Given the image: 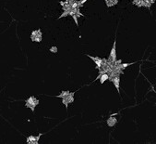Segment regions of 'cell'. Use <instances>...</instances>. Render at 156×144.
I'll list each match as a JSON object with an SVG mask.
<instances>
[{"label":"cell","instance_id":"cell-1","mask_svg":"<svg viewBox=\"0 0 156 144\" xmlns=\"http://www.w3.org/2000/svg\"><path fill=\"white\" fill-rule=\"evenodd\" d=\"M38 104H39V100H38L36 98L33 97V96H31V97L29 98L28 100H26V101H25V106H26L27 108L31 109L33 113H34V111H35V107L37 106Z\"/></svg>","mask_w":156,"mask_h":144},{"label":"cell","instance_id":"cell-2","mask_svg":"<svg viewBox=\"0 0 156 144\" xmlns=\"http://www.w3.org/2000/svg\"><path fill=\"white\" fill-rule=\"evenodd\" d=\"M116 45H117V38L114 39V45H113V47L111 49L110 55H109V58H108L107 60L109 64H112V63H114L117 60V49H116Z\"/></svg>","mask_w":156,"mask_h":144},{"label":"cell","instance_id":"cell-3","mask_svg":"<svg viewBox=\"0 0 156 144\" xmlns=\"http://www.w3.org/2000/svg\"><path fill=\"white\" fill-rule=\"evenodd\" d=\"M31 41H33V42H41L43 39L42 31H41L40 29L35 30V31H32L31 32Z\"/></svg>","mask_w":156,"mask_h":144},{"label":"cell","instance_id":"cell-4","mask_svg":"<svg viewBox=\"0 0 156 144\" xmlns=\"http://www.w3.org/2000/svg\"><path fill=\"white\" fill-rule=\"evenodd\" d=\"M74 95H75V92H70L67 97L62 99V103L65 105L67 110H68V104H71V103L74 102Z\"/></svg>","mask_w":156,"mask_h":144},{"label":"cell","instance_id":"cell-5","mask_svg":"<svg viewBox=\"0 0 156 144\" xmlns=\"http://www.w3.org/2000/svg\"><path fill=\"white\" fill-rule=\"evenodd\" d=\"M42 135H43L42 133H40L37 137H34V136H29L28 139H27V143H29V144H38V143H39L40 138H41V136H42Z\"/></svg>","mask_w":156,"mask_h":144},{"label":"cell","instance_id":"cell-6","mask_svg":"<svg viewBox=\"0 0 156 144\" xmlns=\"http://www.w3.org/2000/svg\"><path fill=\"white\" fill-rule=\"evenodd\" d=\"M87 56L95 62V64H96V66H97L96 67L97 69L101 68V67L103 66V59H100L99 57H92V56H91V55H87Z\"/></svg>","mask_w":156,"mask_h":144},{"label":"cell","instance_id":"cell-7","mask_svg":"<svg viewBox=\"0 0 156 144\" xmlns=\"http://www.w3.org/2000/svg\"><path fill=\"white\" fill-rule=\"evenodd\" d=\"M109 80L112 81L113 84H114V86H116V88L117 89V92L119 93V86H120V78H119V76H114V77L109 78Z\"/></svg>","mask_w":156,"mask_h":144},{"label":"cell","instance_id":"cell-8","mask_svg":"<svg viewBox=\"0 0 156 144\" xmlns=\"http://www.w3.org/2000/svg\"><path fill=\"white\" fill-rule=\"evenodd\" d=\"M60 5L62 6V9L64 11H69L72 9V8H71V6L69 4H68V1H60Z\"/></svg>","mask_w":156,"mask_h":144},{"label":"cell","instance_id":"cell-9","mask_svg":"<svg viewBox=\"0 0 156 144\" xmlns=\"http://www.w3.org/2000/svg\"><path fill=\"white\" fill-rule=\"evenodd\" d=\"M117 119L116 117H113V116H111L110 118H108V120H107V125H108V126H110V127L114 126L117 125Z\"/></svg>","mask_w":156,"mask_h":144},{"label":"cell","instance_id":"cell-10","mask_svg":"<svg viewBox=\"0 0 156 144\" xmlns=\"http://www.w3.org/2000/svg\"><path fill=\"white\" fill-rule=\"evenodd\" d=\"M105 3L107 8H112L118 3V0H105Z\"/></svg>","mask_w":156,"mask_h":144},{"label":"cell","instance_id":"cell-11","mask_svg":"<svg viewBox=\"0 0 156 144\" xmlns=\"http://www.w3.org/2000/svg\"><path fill=\"white\" fill-rule=\"evenodd\" d=\"M108 78H109V74L108 73H102L101 74V76H100V83L101 84H103V83L105 82L106 80H108Z\"/></svg>","mask_w":156,"mask_h":144},{"label":"cell","instance_id":"cell-12","mask_svg":"<svg viewBox=\"0 0 156 144\" xmlns=\"http://www.w3.org/2000/svg\"><path fill=\"white\" fill-rule=\"evenodd\" d=\"M135 63H136V62H130V63H119L117 66H118V68L120 69V70H122V71H123V70H125V69L127 68L128 66L133 65V64H135Z\"/></svg>","mask_w":156,"mask_h":144},{"label":"cell","instance_id":"cell-13","mask_svg":"<svg viewBox=\"0 0 156 144\" xmlns=\"http://www.w3.org/2000/svg\"><path fill=\"white\" fill-rule=\"evenodd\" d=\"M68 2V4L71 6L72 9H77V8H79V3H78V1H76V0H69Z\"/></svg>","mask_w":156,"mask_h":144},{"label":"cell","instance_id":"cell-14","mask_svg":"<svg viewBox=\"0 0 156 144\" xmlns=\"http://www.w3.org/2000/svg\"><path fill=\"white\" fill-rule=\"evenodd\" d=\"M69 93H70V91H68V90H66V91H62V92L59 94V95H58V96H56V98H61V99H63V98L67 97V96H68Z\"/></svg>","mask_w":156,"mask_h":144},{"label":"cell","instance_id":"cell-15","mask_svg":"<svg viewBox=\"0 0 156 144\" xmlns=\"http://www.w3.org/2000/svg\"><path fill=\"white\" fill-rule=\"evenodd\" d=\"M88 0H79L78 3H79V8H83V5L85 2H87Z\"/></svg>","mask_w":156,"mask_h":144},{"label":"cell","instance_id":"cell-16","mask_svg":"<svg viewBox=\"0 0 156 144\" xmlns=\"http://www.w3.org/2000/svg\"><path fill=\"white\" fill-rule=\"evenodd\" d=\"M50 52H53V53H57V47H55V46L52 47L50 49Z\"/></svg>","mask_w":156,"mask_h":144},{"label":"cell","instance_id":"cell-17","mask_svg":"<svg viewBox=\"0 0 156 144\" xmlns=\"http://www.w3.org/2000/svg\"><path fill=\"white\" fill-rule=\"evenodd\" d=\"M72 18H73V20H75V23H76V25H77V26H79V22H78V17H77V16L73 15Z\"/></svg>","mask_w":156,"mask_h":144},{"label":"cell","instance_id":"cell-18","mask_svg":"<svg viewBox=\"0 0 156 144\" xmlns=\"http://www.w3.org/2000/svg\"><path fill=\"white\" fill-rule=\"evenodd\" d=\"M150 2H151V4H153L154 2H155V0H149Z\"/></svg>","mask_w":156,"mask_h":144},{"label":"cell","instance_id":"cell-19","mask_svg":"<svg viewBox=\"0 0 156 144\" xmlns=\"http://www.w3.org/2000/svg\"><path fill=\"white\" fill-rule=\"evenodd\" d=\"M66 1H69V0H66Z\"/></svg>","mask_w":156,"mask_h":144}]
</instances>
